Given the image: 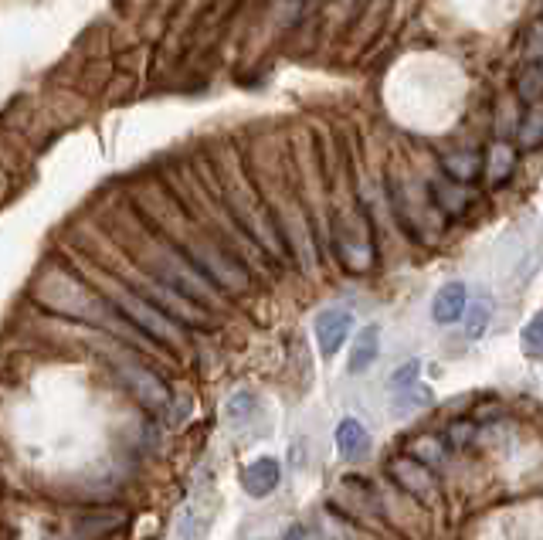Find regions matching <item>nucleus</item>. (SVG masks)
Segmentation results:
<instances>
[{
	"label": "nucleus",
	"instance_id": "1",
	"mask_svg": "<svg viewBox=\"0 0 543 540\" xmlns=\"http://www.w3.org/2000/svg\"><path fill=\"white\" fill-rule=\"evenodd\" d=\"M102 293L112 303V310H119L126 316L129 323H133L136 330L146 333L150 340H157V344H184V330H180V320H174L170 313H163L157 303H150L146 296L133 293V286H126V282L119 279H99Z\"/></svg>",
	"mask_w": 543,
	"mask_h": 540
},
{
	"label": "nucleus",
	"instance_id": "2",
	"mask_svg": "<svg viewBox=\"0 0 543 540\" xmlns=\"http://www.w3.org/2000/svg\"><path fill=\"white\" fill-rule=\"evenodd\" d=\"M38 299L65 316H79V320L112 327V303H106V299L96 293H89L68 269H48L45 276L38 279Z\"/></svg>",
	"mask_w": 543,
	"mask_h": 540
},
{
	"label": "nucleus",
	"instance_id": "3",
	"mask_svg": "<svg viewBox=\"0 0 543 540\" xmlns=\"http://www.w3.org/2000/svg\"><path fill=\"white\" fill-rule=\"evenodd\" d=\"M143 262L150 265L153 279H160L163 286L177 289L180 296L194 299L197 306H214V299H218V293H214V282L204 276L191 259H184L177 248H170L163 242H150L146 245Z\"/></svg>",
	"mask_w": 543,
	"mask_h": 540
},
{
	"label": "nucleus",
	"instance_id": "4",
	"mask_svg": "<svg viewBox=\"0 0 543 540\" xmlns=\"http://www.w3.org/2000/svg\"><path fill=\"white\" fill-rule=\"evenodd\" d=\"M187 252H191V262L214 282V286L228 289V293H245L248 289V272L241 269L228 252H221L214 242L197 238V242L187 245Z\"/></svg>",
	"mask_w": 543,
	"mask_h": 540
},
{
	"label": "nucleus",
	"instance_id": "5",
	"mask_svg": "<svg viewBox=\"0 0 543 540\" xmlns=\"http://www.w3.org/2000/svg\"><path fill=\"white\" fill-rule=\"evenodd\" d=\"M336 255L350 272H370L374 265V242H370V228L364 214H347L336 235Z\"/></svg>",
	"mask_w": 543,
	"mask_h": 540
},
{
	"label": "nucleus",
	"instance_id": "6",
	"mask_svg": "<svg viewBox=\"0 0 543 540\" xmlns=\"http://www.w3.org/2000/svg\"><path fill=\"white\" fill-rule=\"evenodd\" d=\"M387 469H391L394 483H398L401 490H408L411 496H418V500H428V496H435V490H438V479L432 476V469L415 456L391 459V466Z\"/></svg>",
	"mask_w": 543,
	"mask_h": 540
},
{
	"label": "nucleus",
	"instance_id": "7",
	"mask_svg": "<svg viewBox=\"0 0 543 540\" xmlns=\"http://www.w3.org/2000/svg\"><path fill=\"white\" fill-rule=\"evenodd\" d=\"M313 330H316V344H320V354H323V357H333L336 350L343 347V340L350 337L353 313H350V310H340V306H333V310H323L320 316H316Z\"/></svg>",
	"mask_w": 543,
	"mask_h": 540
},
{
	"label": "nucleus",
	"instance_id": "8",
	"mask_svg": "<svg viewBox=\"0 0 543 540\" xmlns=\"http://www.w3.org/2000/svg\"><path fill=\"white\" fill-rule=\"evenodd\" d=\"M279 479H282L279 459H275V456H258L255 462H248L245 473H241V486H245L248 496H255V500H265V496L275 493Z\"/></svg>",
	"mask_w": 543,
	"mask_h": 540
},
{
	"label": "nucleus",
	"instance_id": "9",
	"mask_svg": "<svg viewBox=\"0 0 543 540\" xmlns=\"http://www.w3.org/2000/svg\"><path fill=\"white\" fill-rule=\"evenodd\" d=\"M119 371H123V381L129 384V391H133L146 408H163V405H167L170 394H167L163 381L153 371H146V367H140V364H119Z\"/></svg>",
	"mask_w": 543,
	"mask_h": 540
},
{
	"label": "nucleus",
	"instance_id": "10",
	"mask_svg": "<svg viewBox=\"0 0 543 540\" xmlns=\"http://www.w3.org/2000/svg\"><path fill=\"white\" fill-rule=\"evenodd\" d=\"M465 306H469V296H465V286L462 282H445L442 289L435 293V303H432V316L435 323H459L465 316Z\"/></svg>",
	"mask_w": 543,
	"mask_h": 540
},
{
	"label": "nucleus",
	"instance_id": "11",
	"mask_svg": "<svg viewBox=\"0 0 543 540\" xmlns=\"http://www.w3.org/2000/svg\"><path fill=\"white\" fill-rule=\"evenodd\" d=\"M381 354V327H364L357 333V340H353V350H350V360H347V371L350 374H364L370 364L377 360Z\"/></svg>",
	"mask_w": 543,
	"mask_h": 540
},
{
	"label": "nucleus",
	"instance_id": "12",
	"mask_svg": "<svg viewBox=\"0 0 543 540\" xmlns=\"http://www.w3.org/2000/svg\"><path fill=\"white\" fill-rule=\"evenodd\" d=\"M432 197H435V208H442L448 214H462L472 204L469 184H462V180H452V177L432 180Z\"/></svg>",
	"mask_w": 543,
	"mask_h": 540
},
{
	"label": "nucleus",
	"instance_id": "13",
	"mask_svg": "<svg viewBox=\"0 0 543 540\" xmlns=\"http://www.w3.org/2000/svg\"><path fill=\"white\" fill-rule=\"evenodd\" d=\"M513 167H516V150L510 147V143H503V140H496L493 147L486 150V164H482V177H486V184H506L513 174Z\"/></svg>",
	"mask_w": 543,
	"mask_h": 540
},
{
	"label": "nucleus",
	"instance_id": "14",
	"mask_svg": "<svg viewBox=\"0 0 543 540\" xmlns=\"http://www.w3.org/2000/svg\"><path fill=\"white\" fill-rule=\"evenodd\" d=\"M367 445H370V435L357 418H343V422L336 425V449H340L343 459H360L367 452Z\"/></svg>",
	"mask_w": 543,
	"mask_h": 540
},
{
	"label": "nucleus",
	"instance_id": "15",
	"mask_svg": "<svg viewBox=\"0 0 543 540\" xmlns=\"http://www.w3.org/2000/svg\"><path fill=\"white\" fill-rule=\"evenodd\" d=\"M208 530H211V510L204 507L201 500L187 503V507L180 510V520H177L180 540H208Z\"/></svg>",
	"mask_w": 543,
	"mask_h": 540
},
{
	"label": "nucleus",
	"instance_id": "16",
	"mask_svg": "<svg viewBox=\"0 0 543 540\" xmlns=\"http://www.w3.org/2000/svg\"><path fill=\"white\" fill-rule=\"evenodd\" d=\"M516 133H520V147L523 150L540 147V143H543V106H540V102H533V106L527 109V116L520 119Z\"/></svg>",
	"mask_w": 543,
	"mask_h": 540
},
{
	"label": "nucleus",
	"instance_id": "17",
	"mask_svg": "<svg viewBox=\"0 0 543 540\" xmlns=\"http://www.w3.org/2000/svg\"><path fill=\"white\" fill-rule=\"evenodd\" d=\"M442 167L452 180L469 184V180L479 174V157L476 153H442Z\"/></svg>",
	"mask_w": 543,
	"mask_h": 540
},
{
	"label": "nucleus",
	"instance_id": "18",
	"mask_svg": "<svg viewBox=\"0 0 543 540\" xmlns=\"http://www.w3.org/2000/svg\"><path fill=\"white\" fill-rule=\"evenodd\" d=\"M255 415V394L252 391H235L228 398V405H224V418H228V425H245L248 418Z\"/></svg>",
	"mask_w": 543,
	"mask_h": 540
},
{
	"label": "nucleus",
	"instance_id": "19",
	"mask_svg": "<svg viewBox=\"0 0 543 540\" xmlns=\"http://www.w3.org/2000/svg\"><path fill=\"white\" fill-rule=\"evenodd\" d=\"M520 347L530 360H543V310L520 333Z\"/></svg>",
	"mask_w": 543,
	"mask_h": 540
},
{
	"label": "nucleus",
	"instance_id": "20",
	"mask_svg": "<svg viewBox=\"0 0 543 540\" xmlns=\"http://www.w3.org/2000/svg\"><path fill=\"white\" fill-rule=\"evenodd\" d=\"M489 316H493V299L479 296L469 310V320H465V333H469V337H482L489 327Z\"/></svg>",
	"mask_w": 543,
	"mask_h": 540
},
{
	"label": "nucleus",
	"instance_id": "21",
	"mask_svg": "<svg viewBox=\"0 0 543 540\" xmlns=\"http://www.w3.org/2000/svg\"><path fill=\"white\" fill-rule=\"evenodd\" d=\"M516 96L527 102V106H533V102L543 96V72L537 65H530L527 72L520 75V82H516Z\"/></svg>",
	"mask_w": 543,
	"mask_h": 540
},
{
	"label": "nucleus",
	"instance_id": "22",
	"mask_svg": "<svg viewBox=\"0 0 543 540\" xmlns=\"http://www.w3.org/2000/svg\"><path fill=\"white\" fill-rule=\"evenodd\" d=\"M421 405H432V391L421 388V384L394 394V411H411V408H421Z\"/></svg>",
	"mask_w": 543,
	"mask_h": 540
},
{
	"label": "nucleus",
	"instance_id": "23",
	"mask_svg": "<svg viewBox=\"0 0 543 540\" xmlns=\"http://www.w3.org/2000/svg\"><path fill=\"white\" fill-rule=\"evenodd\" d=\"M418 371H421L418 360H408V364H404V367H398V371L391 374V391L398 394V391L415 388V384H418Z\"/></svg>",
	"mask_w": 543,
	"mask_h": 540
},
{
	"label": "nucleus",
	"instance_id": "24",
	"mask_svg": "<svg viewBox=\"0 0 543 540\" xmlns=\"http://www.w3.org/2000/svg\"><path fill=\"white\" fill-rule=\"evenodd\" d=\"M527 55L533 65L543 62V21H533L527 28Z\"/></svg>",
	"mask_w": 543,
	"mask_h": 540
},
{
	"label": "nucleus",
	"instance_id": "25",
	"mask_svg": "<svg viewBox=\"0 0 543 540\" xmlns=\"http://www.w3.org/2000/svg\"><path fill=\"white\" fill-rule=\"evenodd\" d=\"M411 452H418L425 462H442L445 456V449H442V442L438 439H418V442H411Z\"/></svg>",
	"mask_w": 543,
	"mask_h": 540
}]
</instances>
